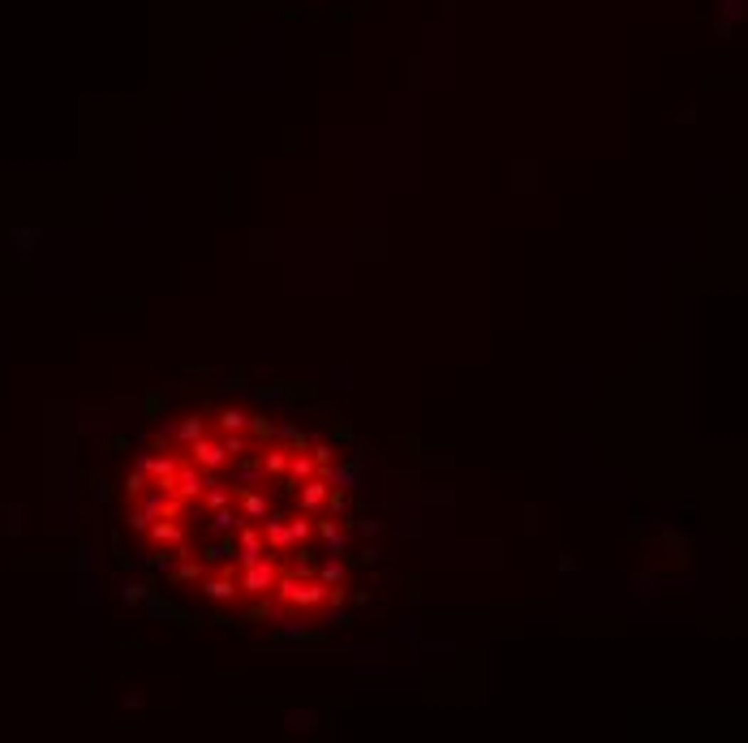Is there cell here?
Here are the masks:
<instances>
[{
    "label": "cell",
    "instance_id": "cell-1",
    "mask_svg": "<svg viewBox=\"0 0 748 743\" xmlns=\"http://www.w3.org/2000/svg\"><path fill=\"white\" fill-rule=\"evenodd\" d=\"M276 597L284 606H327L331 601V584L327 580H310V576H284L276 584Z\"/></svg>",
    "mask_w": 748,
    "mask_h": 743
},
{
    "label": "cell",
    "instance_id": "cell-2",
    "mask_svg": "<svg viewBox=\"0 0 748 743\" xmlns=\"http://www.w3.org/2000/svg\"><path fill=\"white\" fill-rule=\"evenodd\" d=\"M237 584H241V593H249V597H263L267 589H276V584H280V571H276V563H271V559H259V563L241 567Z\"/></svg>",
    "mask_w": 748,
    "mask_h": 743
},
{
    "label": "cell",
    "instance_id": "cell-3",
    "mask_svg": "<svg viewBox=\"0 0 748 743\" xmlns=\"http://www.w3.org/2000/svg\"><path fill=\"white\" fill-rule=\"evenodd\" d=\"M237 559H241V567H249V563L267 559V533H259V529L241 525V529H237Z\"/></svg>",
    "mask_w": 748,
    "mask_h": 743
},
{
    "label": "cell",
    "instance_id": "cell-4",
    "mask_svg": "<svg viewBox=\"0 0 748 743\" xmlns=\"http://www.w3.org/2000/svg\"><path fill=\"white\" fill-rule=\"evenodd\" d=\"M189 460L198 468H207V473H219L228 464V447L224 443H211V438H198V443H189Z\"/></svg>",
    "mask_w": 748,
    "mask_h": 743
},
{
    "label": "cell",
    "instance_id": "cell-5",
    "mask_svg": "<svg viewBox=\"0 0 748 743\" xmlns=\"http://www.w3.org/2000/svg\"><path fill=\"white\" fill-rule=\"evenodd\" d=\"M142 468H147V477H155L160 490H168V494L177 490V468H181V464H177L172 455H142Z\"/></svg>",
    "mask_w": 748,
    "mask_h": 743
},
{
    "label": "cell",
    "instance_id": "cell-6",
    "mask_svg": "<svg viewBox=\"0 0 748 743\" xmlns=\"http://www.w3.org/2000/svg\"><path fill=\"white\" fill-rule=\"evenodd\" d=\"M263 533H267V546H271L276 554H284V550H293V533H289V525H284V516H276V512H267V520H263Z\"/></svg>",
    "mask_w": 748,
    "mask_h": 743
},
{
    "label": "cell",
    "instance_id": "cell-7",
    "mask_svg": "<svg viewBox=\"0 0 748 743\" xmlns=\"http://www.w3.org/2000/svg\"><path fill=\"white\" fill-rule=\"evenodd\" d=\"M323 499H327V481H323V477L301 481V507H306V512H318V507H323Z\"/></svg>",
    "mask_w": 748,
    "mask_h": 743
},
{
    "label": "cell",
    "instance_id": "cell-8",
    "mask_svg": "<svg viewBox=\"0 0 748 743\" xmlns=\"http://www.w3.org/2000/svg\"><path fill=\"white\" fill-rule=\"evenodd\" d=\"M202 589H207V597H211V601H232V597L241 593V584H237L232 576H215V580H207Z\"/></svg>",
    "mask_w": 748,
    "mask_h": 743
},
{
    "label": "cell",
    "instance_id": "cell-9",
    "mask_svg": "<svg viewBox=\"0 0 748 743\" xmlns=\"http://www.w3.org/2000/svg\"><path fill=\"white\" fill-rule=\"evenodd\" d=\"M318 533H323V542H327V554H344L348 537H344V529H340V525H331V520H318Z\"/></svg>",
    "mask_w": 748,
    "mask_h": 743
},
{
    "label": "cell",
    "instance_id": "cell-10",
    "mask_svg": "<svg viewBox=\"0 0 748 743\" xmlns=\"http://www.w3.org/2000/svg\"><path fill=\"white\" fill-rule=\"evenodd\" d=\"M310 477H318L314 460H310V455H293V460H289V481L301 485V481H310Z\"/></svg>",
    "mask_w": 748,
    "mask_h": 743
},
{
    "label": "cell",
    "instance_id": "cell-11",
    "mask_svg": "<svg viewBox=\"0 0 748 743\" xmlns=\"http://www.w3.org/2000/svg\"><path fill=\"white\" fill-rule=\"evenodd\" d=\"M202 430H207V421H202V417H185V421L177 426V443H181V447H189V443H198V438H202Z\"/></svg>",
    "mask_w": 748,
    "mask_h": 743
},
{
    "label": "cell",
    "instance_id": "cell-12",
    "mask_svg": "<svg viewBox=\"0 0 748 743\" xmlns=\"http://www.w3.org/2000/svg\"><path fill=\"white\" fill-rule=\"evenodd\" d=\"M241 516L245 520H267V499L263 494H241Z\"/></svg>",
    "mask_w": 748,
    "mask_h": 743
},
{
    "label": "cell",
    "instance_id": "cell-13",
    "mask_svg": "<svg viewBox=\"0 0 748 743\" xmlns=\"http://www.w3.org/2000/svg\"><path fill=\"white\" fill-rule=\"evenodd\" d=\"M241 525H245V516L232 512V507H219V512L211 516V529H215V533H228V529H241Z\"/></svg>",
    "mask_w": 748,
    "mask_h": 743
},
{
    "label": "cell",
    "instance_id": "cell-14",
    "mask_svg": "<svg viewBox=\"0 0 748 743\" xmlns=\"http://www.w3.org/2000/svg\"><path fill=\"white\" fill-rule=\"evenodd\" d=\"M202 503H207L211 512H219V507H228V503H232V490H224L219 481H211V485H207V494H202Z\"/></svg>",
    "mask_w": 748,
    "mask_h": 743
},
{
    "label": "cell",
    "instance_id": "cell-15",
    "mask_svg": "<svg viewBox=\"0 0 748 743\" xmlns=\"http://www.w3.org/2000/svg\"><path fill=\"white\" fill-rule=\"evenodd\" d=\"M151 537L155 542H181V525L172 516H160V525H151Z\"/></svg>",
    "mask_w": 748,
    "mask_h": 743
},
{
    "label": "cell",
    "instance_id": "cell-16",
    "mask_svg": "<svg viewBox=\"0 0 748 743\" xmlns=\"http://www.w3.org/2000/svg\"><path fill=\"white\" fill-rule=\"evenodd\" d=\"M289 533H293V546H306V542L314 537V525H310L306 516H293V520H289Z\"/></svg>",
    "mask_w": 748,
    "mask_h": 743
},
{
    "label": "cell",
    "instance_id": "cell-17",
    "mask_svg": "<svg viewBox=\"0 0 748 743\" xmlns=\"http://www.w3.org/2000/svg\"><path fill=\"white\" fill-rule=\"evenodd\" d=\"M142 490H147V468L138 464L130 477H125V494H130V499H142Z\"/></svg>",
    "mask_w": 748,
    "mask_h": 743
},
{
    "label": "cell",
    "instance_id": "cell-18",
    "mask_svg": "<svg viewBox=\"0 0 748 743\" xmlns=\"http://www.w3.org/2000/svg\"><path fill=\"white\" fill-rule=\"evenodd\" d=\"M219 426H224L228 434H237V430H245V426H249V417H245L241 409H224V413H219Z\"/></svg>",
    "mask_w": 748,
    "mask_h": 743
},
{
    "label": "cell",
    "instance_id": "cell-19",
    "mask_svg": "<svg viewBox=\"0 0 748 743\" xmlns=\"http://www.w3.org/2000/svg\"><path fill=\"white\" fill-rule=\"evenodd\" d=\"M263 468H267V473H284V468H289V451H284V447H271V451L263 455Z\"/></svg>",
    "mask_w": 748,
    "mask_h": 743
},
{
    "label": "cell",
    "instance_id": "cell-20",
    "mask_svg": "<svg viewBox=\"0 0 748 743\" xmlns=\"http://www.w3.org/2000/svg\"><path fill=\"white\" fill-rule=\"evenodd\" d=\"M327 481H331L336 490H353V485H357V468H331Z\"/></svg>",
    "mask_w": 748,
    "mask_h": 743
},
{
    "label": "cell",
    "instance_id": "cell-21",
    "mask_svg": "<svg viewBox=\"0 0 748 743\" xmlns=\"http://www.w3.org/2000/svg\"><path fill=\"white\" fill-rule=\"evenodd\" d=\"M323 580L336 589V584H344V563H340V554H331L327 563H323Z\"/></svg>",
    "mask_w": 748,
    "mask_h": 743
},
{
    "label": "cell",
    "instance_id": "cell-22",
    "mask_svg": "<svg viewBox=\"0 0 748 743\" xmlns=\"http://www.w3.org/2000/svg\"><path fill=\"white\" fill-rule=\"evenodd\" d=\"M263 473H267L263 464H241V468H237V481H245V485H254V481H259Z\"/></svg>",
    "mask_w": 748,
    "mask_h": 743
},
{
    "label": "cell",
    "instance_id": "cell-23",
    "mask_svg": "<svg viewBox=\"0 0 748 743\" xmlns=\"http://www.w3.org/2000/svg\"><path fill=\"white\" fill-rule=\"evenodd\" d=\"M151 520H155V516H151V512H142V507H134V512H130V529H138V533H142V529H151Z\"/></svg>",
    "mask_w": 748,
    "mask_h": 743
},
{
    "label": "cell",
    "instance_id": "cell-24",
    "mask_svg": "<svg viewBox=\"0 0 748 743\" xmlns=\"http://www.w3.org/2000/svg\"><path fill=\"white\" fill-rule=\"evenodd\" d=\"M177 580H202V567H198V563H189V559H185V563H181V567H177Z\"/></svg>",
    "mask_w": 748,
    "mask_h": 743
},
{
    "label": "cell",
    "instance_id": "cell-25",
    "mask_svg": "<svg viewBox=\"0 0 748 743\" xmlns=\"http://www.w3.org/2000/svg\"><path fill=\"white\" fill-rule=\"evenodd\" d=\"M224 447H228V455H245V447H249V443H245V438H237V434H228V438H224Z\"/></svg>",
    "mask_w": 748,
    "mask_h": 743
},
{
    "label": "cell",
    "instance_id": "cell-26",
    "mask_svg": "<svg viewBox=\"0 0 748 743\" xmlns=\"http://www.w3.org/2000/svg\"><path fill=\"white\" fill-rule=\"evenodd\" d=\"M327 512H331V516H340V512H344V494H340V490L327 499Z\"/></svg>",
    "mask_w": 748,
    "mask_h": 743
},
{
    "label": "cell",
    "instance_id": "cell-27",
    "mask_svg": "<svg viewBox=\"0 0 748 743\" xmlns=\"http://www.w3.org/2000/svg\"><path fill=\"white\" fill-rule=\"evenodd\" d=\"M327 623H331V628H344V623H348V614H340V610H331V614H327Z\"/></svg>",
    "mask_w": 748,
    "mask_h": 743
}]
</instances>
